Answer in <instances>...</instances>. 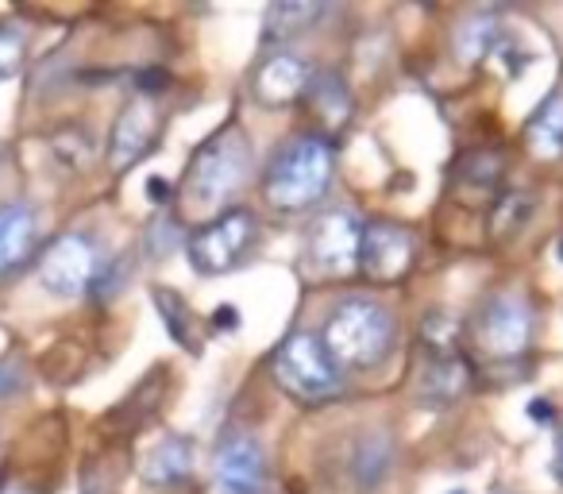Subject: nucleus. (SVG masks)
<instances>
[{
    "instance_id": "obj_1",
    "label": "nucleus",
    "mask_w": 563,
    "mask_h": 494,
    "mask_svg": "<svg viewBox=\"0 0 563 494\" xmlns=\"http://www.w3.org/2000/svg\"><path fill=\"white\" fill-rule=\"evenodd\" d=\"M336 178V147L321 132H301L286 140L263 174V197L278 212H306L321 205Z\"/></svg>"
},
{
    "instance_id": "obj_2",
    "label": "nucleus",
    "mask_w": 563,
    "mask_h": 494,
    "mask_svg": "<svg viewBox=\"0 0 563 494\" xmlns=\"http://www.w3.org/2000/svg\"><path fill=\"white\" fill-rule=\"evenodd\" d=\"M321 344L340 363V371H371L386 363V355L398 344V321L375 298H344L324 317Z\"/></svg>"
},
{
    "instance_id": "obj_3",
    "label": "nucleus",
    "mask_w": 563,
    "mask_h": 494,
    "mask_svg": "<svg viewBox=\"0 0 563 494\" xmlns=\"http://www.w3.org/2000/svg\"><path fill=\"white\" fill-rule=\"evenodd\" d=\"M251 174V143L240 124H224L194 151L186 171V201L201 212H220Z\"/></svg>"
},
{
    "instance_id": "obj_4",
    "label": "nucleus",
    "mask_w": 563,
    "mask_h": 494,
    "mask_svg": "<svg viewBox=\"0 0 563 494\" xmlns=\"http://www.w3.org/2000/svg\"><path fill=\"white\" fill-rule=\"evenodd\" d=\"M271 375L282 394H290L301 406H321V402L344 394V371L329 355L317 332H290L271 355Z\"/></svg>"
},
{
    "instance_id": "obj_5",
    "label": "nucleus",
    "mask_w": 563,
    "mask_h": 494,
    "mask_svg": "<svg viewBox=\"0 0 563 494\" xmlns=\"http://www.w3.org/2000/svg\"><path fill=\"white\" fill-rule=\"evenodd\" d=\"M532 344V306L514 290L483 298L471 317V348L490 363L521 360Z\"/></svg>"
},
{
    "instance_id": "obj_6",
    "label": "nucleus",
    "mask_w": 563,
    "mask_h": 494,
    "mask_svg": "<svg viewBox=\"0 0 563 494\" xmlns=\"http://www.w3.org/2000/svg\"><path fill=\"white\" fill-rule=\"evenodd\" d=\"M258 240V220L251 209H224L212 220H205L194 235H189L186 252L189 267L205 278H217L224 271L240 267L247 260L251 243Z\"/></svg>"
},
{
    "instance_id": "obj_7",
    "label": "nucleus",
    "mask_w": 563,
    "mask_h": 494,
    "mask_svg": "<svg viewBox=\"0 0 563 494\" xmlns=\"http://www.w3.org/2000/svg\"><path fill=\"white\" fill-rule=\"evenodd\" d=\"M271 463L251 432H224L209 460V494H266Z\"/></svg>"
},
{
    "instance_id": "obj_8",
    "label": "nucleus",
    "mask_w": 563,
    "mask_h": 494,
    "mask_svg": "<svg viewBox=\"0 0 563 494\" xmlns=\"http://www.w3.org/2000/svg\"><path fill=\"white\" fill-rule=\"evenodd\" d=\"M360 243H363V220L352 209H329L309 228L306 252L309 267L324 278H344L360 271Z\"/></svg>"
},
{
    "instance_id": "obj_9",
    "label": "nucleus",
    "mask_w": 563,
    "mask_h": 494,
    "mask_svg": "<svg viewBox=\"0 0 563 494\" xmlns=\"http://www.w3.org/2000/svg\"><path fill=\"white\" fill-rule=\"evenodd\" d=\"M101 252H97L93 235L86 232H63L47 252L40 255V283L55 298H78L89 294L97 271H101Z\"/></svg>"
},
{
    "instance_id": "obj_10",
    "label": "nucleus",
    "mask_w": 563,
    "mask_h": 494,
    "mask_svg": "<svg viewBox=\"0 0 563 494\" xmlns=\"http://www.w3.org/2000/svg\"><path fill=\"white\" fill-rule=\"evenodd\" d=\"M417 260V240L398 220H371L363 224L360 271L371 283H401Z\"/></svg>"
},
{
    "instance_id": "obj_11",
    "label": "nucleus",
    "mask_w": 563,
    "mask_h": 494,
    "mask_svg": "<svg viewBox=\"0 0 563 494\" xmlns=\"http://www.w3.org/2000/svg\"><path fill=\"white\" fill-rule=\"evenodd\" d=\"M158 140V105L151 94H140L120 109L117 124L109 135V166L112 171H128L135 166Z\"/></svg>"
},
{
    "instance_id": "obj_12",
    "label": "nucleus",
    "mask_w": 563,
    "mask_h": 494,
    "mask_svg": "<svg viewBox=\"0 0 563 494\" xmlns=\"http://www.w3.org/2000/svg\"><path fill=\"white\" fill-rule=\"evenodd\" d=\"M309 63L294 51H274L258 63L255 78H251V89H255V101L271 105V109H286V105L301 101L309 86Z\"/></svg>"
},
{
    "instance_id": "obj_13",
    "label": "nucleus",
    "mask_w": 563,
    "mask_h": 494,
    "mask_svg": "<svg viewBox=\"0 0 563 494\" xmlns=\"http://www.w3.org/2000/svg\"><path fill=\"white\" fill-rule=\"evenodd\" d=\"M40 240V212L24 201L0 205V275L16 271Z\"/></svg>"
},
{
    "instance_id": "obj_14",
    "label": "nucleus",
    "mask_w": 563,
    "mask_h": 494,
    "mask_svg": "<svg viewBox=\"0 0 563 494\" xmlns=\"http://www.w3.org/2000/svg\"><path fill=\"white\" fill-rule=\"evenodd\" d=\"M471 367L463 355H429L421 371V383H417V398L429 409H444L467 391Z\"/></svg>"
},
{
    "instance_id": "obj_15",
    "label": "nucleus",
    "mask_w": 563,
    "mask_h": 494,
    "mask_svg": "<svg viewBox=\"0 0 563 494\" xmlns=\"http://www.w3.org/2000/svg\"><path fill=\"white\" fill-rule=\"evenodd\" d=\"M194 471V440L189 437H163L143 460V483L147 486H178Z\"/></svg>"
},
{
    "instance_id": "obj_16",
    "label": "nucleus",
    "mask_w": 563,
    "mask_h": 494,
    "mask_svg": "<svg viewBox=\"0 0 563 494\" xmlns=\"http://www.w3.org/2000/svg\"><path fill=\"white\" fill-rule=\"evenodd\" d=\"M301 97H306V105L313 109L317 124H324V128H344L347 117H352V89H347V81L340 78L336 70L309 74V86Z\"/></svg>"
},
{
    "instance_id": "obj_17",
    "label": "nucleus",
    "mask_w": 563,
    "mask_h": 494,
    "mask_svg": "<svg viewBox=\"0 0 563 494\" xmlns=\"http://www.w3.org/2000/svg\"><path fill=\"white\" fill-rule=\"evenodd\" d=\"M394 468V440L390 432H363L355 440V452H352V475L363 491H375L378 483H386Z\"/></svg>"
},
{
    "instance_id": "obj_18",
    "label": "nucleus",
    "mask_w": 563,
    "mask_h": 494,
    "mask_svg": "<svg viewBox=\"0 0 563 494\" xmlns=\"http://www.w3.org/2000/svg\"><path fill=\"white\" fill-rule=\"evenodd\" d=\"M317 20H324V4L313 0H298V4H271L263 17V40L278 43V40H294L306 28H313Z\"/></svg>"
},
{
    "instance_id": "obj_19",
    "label": "nucleus",
    "mask_w": 563,
    "mask_h": 494,
    "mask_svg": "<svg viewBox=\"0 0 563 494\" xmlns=\"http://www.w3.org/2000/svg\"><path fill=\"white\" fill-rule=\"evenodd\" d=\"M525 140L540 158H560L563 155V94H552L537 109V117L525 128Z\"/></svg>"
},
{
    "instance_id": "obj_20",
    "label": "nucleus",
    "mask_w": 563,
    "mask_h": 494,
    "mask_svg": "<svg viewBox=\"0 0 563 494\" xmlns=\"http://www.w3.org/2000/svg\"><path fill=\"white\" fill-rule=\"evenodd\" d=\"M155 306L158 317H163L166 332L178 340L186 352H201V337H197V317L189 314V306L178 298L174 290H155Z\"/></svg>"
},
{
    "instance_id": "obj_21",
    "label": "nucleus",
    "mask_w": 563,
    "mask_h": 494,
    "mask_svg": "<svg viewBox=\"0 0 563 494\" xmlns=\"http://www.w3.org/2000/svg\"><path fill=\"white\" fill-rule=\"evenodd\" d=\"M529 217H532V194L529 189H506L490 212L494 240H509V235H517Z\"/></svg>"
},
{
    "instance_id": "obj_22",
    "label": "nucleus",
    "mask_w": 563,
    "mask_h": 494,
    "mask_svg": "<svg viewBox=\"0 0 563 494\" xmlns=\"http://www.w3.org/2000/svg\"><path fill=\"white\" fill-rule=\"evenodd\" d=\"M421 340L429 355H460V321L452 314L432 309L421 325Z\"/></svg>"
},
{
    "instance_id": "obj_23",
    "label": "nucleus",
    "mask_w": 563,
    "mask_h": 494,
    "mask_svg": "<svg viewBox=\"0 0 563 494\" xmlns=\"http://www.w3.org/2000/svg\"><path fill=\"white\" fill-rule=\"evenodd\" d=\"M494 43H498V24H494L490 17H471L467 24L460 28V35H455V47H460L463 63H478Z\"/></svg>"
},
{
    "instance_id": "obj_24",
    "label": "nucleus",
    "mask_w": 563,
    "mask_h": 494,
    "mask_svg": "<svg viewBox=\"0 0 563 494\" xmlns=\"http://www.w3.org/2000/svg\"><path fill=\"white\" fill-rule=\"evenodd\" d=\"M24 55H27V40L16 28H0V81L16 78L24 70Z\"/></svg>"
},
{
    "instance_id": "obj_25",
    "label": "nucleus",
    "mask_w": 563,
    "mask_h": 494,
    "mask_svg": "<svg viewBox=\"0 0 563 494\" xmlns=\"http://www.w3.org/2000/svg\"><path fill=\"white\" fill-rule=\"evenodd\" d=\"M124 278H128V260H104L93 278V286H89V294H93L97 301H109L112 294L124 286Z\"/></svg>"
},
{
    "instance_id": "obj_26",
    "label": "nucleus",
    "mask_w": 563,
    "mask_h": 494,
    "mask_svg": "<svg viewBox=\"0 0 563 494\" xmlns=\"http://www.w3.org/2000/svg\"><path fill=\"white\" fill-rule=\"evenodd\" d=\"M181 243V228L174 224L170 217L166 220H155V224L147 228V252L151 255H170L174 248Z\"/></svg>"
},
{
    "instance_id": "obj_27",
    "label": "nucleus",
    "mask_w": 563,
    "mask_h": 494,
    "mask_svg": "<svg viewBox=\"0 0 563 494\" xmlns=\"http://www.w3.org/2000/svg\"><path fill=\"white\" fill-rule=\"evenodd\" d=\"M20 383H24V375H20L16 363H0V398H4V394L16 391Z\"/></svg>"
},
{
    "instance_id": "obj_28",
    "label": "nucleus",
    "mask_w": 563,
    "mask_h": 494,
    "mask_svg": "<svg viewBox=\"0 0 563 494\" xmlns=\"http://www.w3.org/2000/svg\"><path fill=\"white\" fill-rule=\"evenodd\" d=\"M147 197L163 205V201H170V197H174V186H170V182H163V178H151L147 182Z\"/></svg>"
},
{
    "instance_id": "obj_29",
    "label": "nucleus",
    "mask_w": 563,
    "mask_h": 494,
    "mask_svg": "<svg viewBox=\"0 0 563 494\" xmlns=\"http://www.w3.org/2000/svg\"><path fill=\"white\" fill-rule=\"evenodd\" d=\"M212 325H217V329H235V325H240V314H235V306H220L217 317H212Z\"/></svg>"
},
{
    "instance_id": "obj_30",
    "label": "nucleus",
    "mask_w": 563,
    "mask_h": 494,
    "mask_svg": "<svg viewBox=\"0 0 563 494\" xmlns=\"http://www.w3.org/2000/svg\"><path fill=\"white\" fill-rule=\"evenodd\" d=\"M529 417H532V421H552V402H544V398L532 402V406H529Z\"/></svg>"
},
{
    "instance_id": "obj_31",
    "label": "nucleus",
    "mask_w": 563,
    "mask_h": 494,
    "mask_svg": "<svg viewBox=\"0 0 563 494\" xmlns=\"http://www.w3.org/2000/svg\"><path fill=\"white\" fill-rule=\"evenodd\" d=\"M555 479L563 483V429H560V437H555Z\"/></svg>"
},
{
    "instance_id": "obj_32",
    "label": "nucleus",
    "mask_w": 563,
    "mask_h": 494,
    "mask_svg": "<svg viewBox=\"0 0 563 494\" xmlns=\"http://www.w3.org/2000/svg\"><path fill=\"white\" fill-rule=\"evenodd\" d=\"M490 494H514V491H501V486H494V491Z\"/></svg>"
},
{
    "instance_id": "obj_33",
    "label": "nucleus",
    "mask_w": 563,
    "mask_h": 494,
    "mask_svg": "<svg viewBox=\"0 0 563 494\" xmlns=\"http://www.w3.org/2000/svg\"><path fill=\"white\" fill-rule=\"evenodd\" d=\"M560 260H563V240H560Z\"/></svg>"
},
{
    "instance_id": "obj_34",
    "label": "nucleus",
    "mask_w": 563,
    "mask_h": 494,
    "mask_svg": "<svg viewBox=\"0 0 563 494\" xmlns=\"http://www.w3.org/2000/svg\"><path fill=\"white\" fill-rule=\"evenodd\" d=\"M452 494H463V491H452Z\"/></svg>"
}]
</instances>
